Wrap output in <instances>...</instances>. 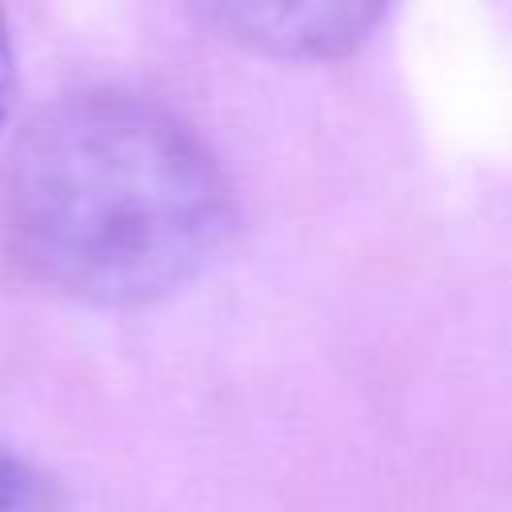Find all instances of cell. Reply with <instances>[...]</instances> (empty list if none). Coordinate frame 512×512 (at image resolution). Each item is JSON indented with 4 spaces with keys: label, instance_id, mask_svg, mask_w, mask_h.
Masks as SVG:
<instances>
[{
    "label": "cell",
    "instance_id": "obj_2",
    "mask_svg": "<svg viewBox=\"0 0 512 512\" xmlns=\"http://www.w3.org/2000/svg\"><path fill=\"white\" fill-rule=\"evenodd\" d=\"M224 36L276 56H340L380 20L364 4H208L200 8Z\"/></svg>",
    "mask_w": 512,
    "mask_h": 512
},
{
    "label": "cell",
    "instance_id": "obj_1",
    "mask_svg": "<svg viewBox=\"0 0 512 512\" xmlns=\"http://www.w3.org/2000/svg\"><path fill=\"white\" fill-rule=\"evenodd\" d=\"M4 208L28 272L104 308L172 296L232 224L228 184L200 140L124 92L44 108L12 148Z\"/></svg>",
    "mask_w": 512,
    "mask_h": 512
},
{
    "label": "cell",
    "instance_id": "obj_4",
    "mask_svg": "<svg viewBox=\"0 0 512 512\" xmlns=\"http://www.w3.org/2000/svg\"><path fill=\"white\" fill-rule=\"evenodd\" d=\"M12 84H16V64H12V44H8V28L0 20V120L12 104Z\"/></svg>",
    "mask_w": 512,
    "mask_h": 512
},
{
    "label": "cell",
    "instance_id": "obj_3",
    "mask_svg": "<svg viewBox=\"0 0 512 512\" xmlns=\"http://www.w3.org/2000/svg\"><path fill=\"white\" fill-rule=\"evenodd\" d=\"M0 512H68V500L52 476L0 448Z\"/></svg>",
    "mask_w": 512,
    "mask_h": 512
}]
</instances>
